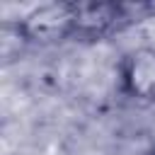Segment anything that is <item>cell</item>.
Masks as SVG:
<instances>
[{
    "label": "cell",
    "mask_w": 155,
    "mask_h": 155,
    "mask_svg": "<svg viewBox=\"0 0 155 155\" xmlns=\"http://www.w3.org/2000/svg\"><path fill=\"white\" fill-rule=\"evenodd\" d=\"M75 17H78L75 2H48L27 12L19 19L17 31L27 41L53 44L68 36H75Z\"/></svg>",
    "instance_id": "6da1fadb"
},
{
    "label": "cell",
    "mask_w": 155,
    "mask_h": 155,
    "mask_svg": "<svg viewBox=\"0 0 155 155\" xmlns=\"http://www.w3.org/2000/svg\"><path fill=\"white\" fill-rule=\"evenodd\" d=\"M124 94L136 102H155V48L140 46L126 53L119 68Z\"/></svg>",
    "instance_id": "7a4b0ae2"
},
{
    "label": "cell",
    "mask_w": 155,
    "mask_h": 155,
    "mask_svg": "<svg viewBox=\"0 0 155 155\" xmlns=\"http://www.w3.org/2000/svg\"><path fill=\"white\" fill-rule=\"evenodd\" d=\"M150 155H155V148H153V150H150Z\"/></svg>",
    "instance_id": "3957f363"
}]
</instances>
